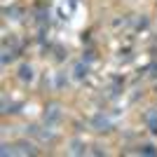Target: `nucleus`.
<instances>
[{
  "instance_id": "obj_1",
  "label": "nucleus",
  "mask_w": 157,
  "mask_h": 157,
  "mask_svg": "<svg viewBox=\"0 0 157 157\" xmlns=\"http://www.w3.org/2000/svg\"><path fill=\"white\" fill-rule=\"evenodd\" d=\"M21 78H24V80H31V78H33V73H31V68H28V66H24V68H21Z\"/></svg>"
}]
</instances>
